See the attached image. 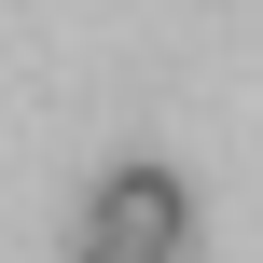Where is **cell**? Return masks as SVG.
Here are the masks:
<instances>
[{
	"instance_id": "7a4b0ae2",
	"label": "cell",
	"mask_w": 263,
	"mask_h": 263,
	"mask_svg": "<svg viewBox=\"0 0 263 263\" xmlns=\"http://www.w3.org/2000/svg\"><path fill=\"white\" fill-rule=\"evenodd\" d=\"M83 263H166V250H83Z\"/></svg>"
},
{
	"instance_id": "6da1fadb",
	"label": "cell",
	"mask_w": 263,
	"mask_h": 263,
	"mask_svg": "<svg viewBox=\"0 0 263 263\" xmlns=\"http://www.w3.org/2000/svg\"><path fill=\"white\" fill-rule=\"evenodd\" d=\"M180 236H194V194H180L153 153H125V166L83 194V250H166L180 263Z\"/></svg>"
}]
</instances>
